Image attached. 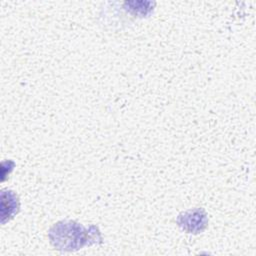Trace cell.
Returning a JSON list of instances; mask_svg holds the SVG:
<instances>
[{
  "label": "cell",
  "instance_id": "1",
  "mask_svg": "<svg viewBox=\"0 0 256 256\" xmlns=\"http://www.w3.org/2000/svg\"><path fill=\"white\" fill-rule=\"evenodd\" d=\"M93 228L94 226L90 227L89 230H86L73 221L59 222L51 228L49 238L56 249L72 251L79 249L84 245L96 242L93 235L99 233V231L97 228L92 231Z\"/></svg>",
  "mask_w": 256,
  "mask_h": 256
},
{
  "label": "cell",
  "instance_id": "2",
  "mask_svg": "<svg viewBox=\"0 0 256 256\" xmlns=\"http://www.w3.org/2000/svg\"><path fill=\"white\" fill-rule=\"evenodd\" d=\"M177 222L189 233H198L204 230L207 225L206 214L202 209L190 210L179 215Z\"/></svg>",
  "mask_w": 256,
  "mask_h": 256
}]
</instances>
